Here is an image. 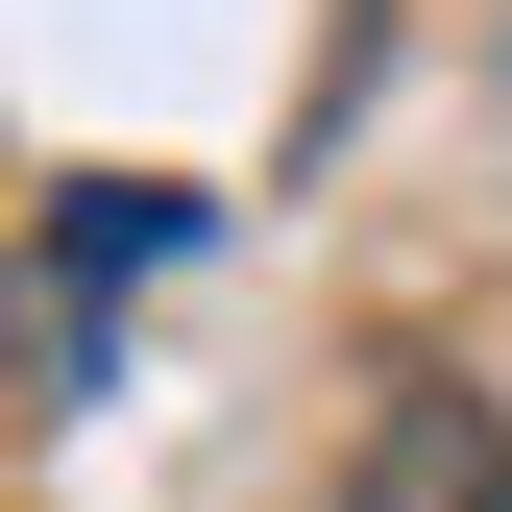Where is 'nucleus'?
Here are the masks:
<instances>
[{
    "label": "nucleus",
    "instance_id": "nucleus-2",
    "mask_svg": "<svg viewBox=\"0 0 512 512\" xmlns=\"http://www.w3.org/2000/svg\"><path fill=\"white\" fill-rule=\"evenodd\" d=\"M171 244H196V196H171V171H74V196H49V269H171Z\"/></svg>",
    "mask_w": 512,
    "mask_h": 512
},
{
    "label": "nucleus",
    "instance_id": "nucleus-1",
    "mask_svg": "<svg viewBox=\"0 0 512 512\" xmlns=\"http://www.w3.org/2000/svg\"><path fill=\"white\" fill-rule=\"evenodd\" d=\"M342 512H512V415L464 391V366H391V391H366V464H342Z\"/></svg>",
    "mask_w": 512,
    "mask_h": 512
}]
</instances>
